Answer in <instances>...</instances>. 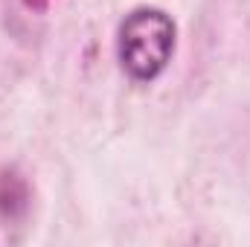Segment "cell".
<instances>
[{
  "label": "cell",
  "mask_w": 250,
  "mask_h": 247,
  "mask_svg": "<svg viewBox=\"0 0 250 247\" xmlns=\"http://www.w3.org/2000/svg\"><path fill=\"white\" fill-rule=\"evenodd\" d=\"M175 50V23L160 9H134L120 26V62L134 82L157 79Z\"/></svg>",
  "instance_id": "obj_1"
},
{
  "label": "cell",
  "mask_w": 250,
  "mask_h": 247,
  "mask_svg": "<svg viewBox=\"0 0 250 247\" xmlns=\"http://www.w3.org/2000/svg\"><path fill=\"white\" fill-rule=\"evenodd\" d=\"M29 209V186L18 169L0 172V218L6 224H15Z\"/></svg>",
  "instance_id": "obj_2"
},
{
  "label": "cell",
  "mask_w": 250,
  "mask_h": 247,
  "mask_svg": "<svg viewBox=\"0 0 250 247\" xmlns=\"http://www.w3.org/2000/svg\"><path fill=\"white\" fill-rule=\"evenodd\" d=\"M23 3H26V9H32V12H47L53 0H23Z\"/></svg>",
  "instance_id": "obj_3"
}]
</instances>
